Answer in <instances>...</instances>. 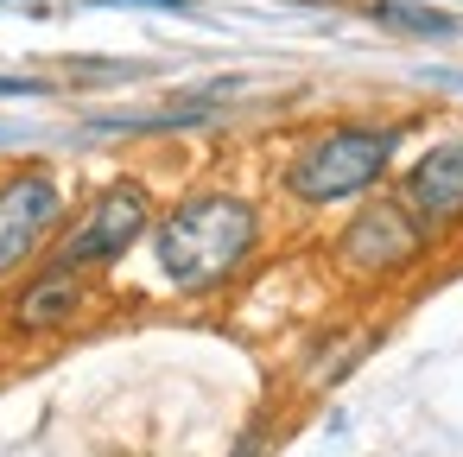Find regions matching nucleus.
I'll use <instances>...</instances> for the list:
<instances>
[{
    "instance_id": "1",
    "label": "nucleus",
    "mask_w": 463,
    "mask_h": 457,
    "mask_svg": "<svg viewBox=\"0 0 463 457\" xmlns=\"http://www.w3.org/2000/svg\"><path fill=\"white\" fill-rule=\"evenodd\" d=\"M260 242V216L248 197H229V191H203V197H184L172 216H159L153 229V254H159V273L178 286V292H210L222 286Z\"/></svg>"
},
{
    "instance_id": "2",
    "label": "nucleus",
    "mask_w": 463,
    "mask_h": 457,
    "mask_svg": "<svg viewBox=\"0 0 463 457\" xmlns=\"http://www.w3.org/2000/svg\"><path fill=\"white\" fill-rule=\"evenodd\" d=\"M393 147H400V128H330L317 140H305L286 166V191L305 197V204H343V197H362L387 178L393 166Z\"/></svg>"
},
{
    "instance_id": "3",
    "label": "nucleus",
    "mask_w": 463,
    "mask_h": 457,
    "mask_svg": "<svg viewBox=\"0 0 463 457\" xmlns=\"http://www.w3.org/2000/svg\"><path fill=\"white\" fill-rule=\"evenodd\" d=\"M153 229V197H146V185H109L83 216H77V229L58 242V267H102V261H121L140 235Z\"/></svg>"
},
{
    "instance_id": "4",
    "label": "nucleus",
    "mask_w": 463,
    "mask_h": 457,
    "mask_svg": "<svg viewBox=\"0 0 463 457\" xmlns=\"http://www.w3.org/2000/svg\"><path fill=\"white\" fill-rule=\"evenodd\" d=\"M58 223H64V185L45 166L14 172L7 185H0V280H14L52 242Z\"/></svg>"
},
{
    "instance_id": "5",
    "label": "nucleus",
    "mask_w": 463,
    "mask_h": 457,
    "mask_svg": "<svg viewBox=\"0 0 463 457\" xmlns=\"http://www.w3.org/2000/svg\"><path fill=\"white\" fill-rule=\"evenodd\" d=\"M419 248H425V229L406 216V204H368L336 242L343 267H355V273H400Z\"/></svg>"
},
{
    "instance_id": "6",
    "label": "nucleus",
    "mask_w": 463,
    "mask_h": 457,
    "mask_svg": "<svg viewBox=\"0 0 463 457\" xmlns=\"http://www.w3.org/2000/svg\"><path fill=\"white\" fill-rule=\"evenodd\" d=\"M406 216L419 229H444L463 216V134L457 140H438L412 172H406V191H400Z\"/></svg>"
},
{
    "instance_id": "7",
    "label": "nucleus",
    "mask_w": 463,
    "mask_h": 457,
    "mask_svg": "<svg viewBox=\"0 0 463 457\" xmlns=\"http://www.w3.org/2000/svg\"><path fill=\"white\" fill-rule=\"evenodd\" d=\"M77 305H83L77 267H58V261H52V267L26 286V299L14 305V318H20V330H58V324L77 318Z\"/></svg>"
},
{
    "instance_id": "8",
    "label": "nucleus",
    "mask_w": 463,
    "mask_h": 457,
    "mask_svg": "<svg viewBox=\"0 0 463 457\" xmlns=\"http://www.w3.org/2000/svg\"><path fill=\"white\" fill-rule=\"evenodd\" d=\"M229 457H267V432H260V425H248V432H241V444H235Z\"/></svg>"
},
{
    "instance_id": "9",
    "label": "nucleus",
    "mask_w": 463,
    "mask_h": 457,
    "mask_svg": "<svg viewBox=\"0 0 463 457\" xmlns=\"http://www.w3.org/2000/svg\"><path fill=\"white\" fill-rule=\"evenodd\" d=\"M146 7H184V0H146Z\"/></svg>"
}]
</instances>
